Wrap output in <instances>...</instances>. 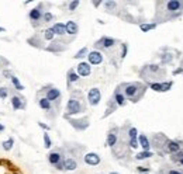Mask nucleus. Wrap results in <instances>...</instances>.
Segmentation results:
<instances>
[{"instance_id": "nucleus-1", "label": "nucleus", "mask_w": 183, "mask_h": 174, "mask_svg": "<svg viewBox=\"0 0 183 174\" xmlns=\"http://www.w3.org/2000/svg\"><path fill=\"white\" fill-rule=\"evenodd\" d=\"M146 87L141 83H128L124 84V97H127L128 100H131L132 103H137L138 100H141V97L144 95Z\"/></svg>"}, {"instance_id": "nucleus-2", "label": "nucleus", "mask_w": 183, "mask_h": 174, "mask_svg": "<svg viewBox=\"0 0 183 174\" xmlns=\"http://www.w3.org/2000/svg\"><path fill=\"white\" fill-rule=\"evenodd\" d=\"M141 75L144 76V79H145V80L149 81L151 79H159V77H162L163 70L160 69L159 66H156V65H148V66H145L142 69Z\"/></svg>"}, {"instance_id": "nucleus-3", "label": "nucleus", "mask_w": 183, "mask_h": 174, "mask_svg": "<svg viewBox=\"0 0 183 174\" xmlns=\"http://www.w3.org/2000/svg\"><path fill=\"white\" fill-rule=\"evenodd\" d=\"M83 111V105L80 104V101L76 100V98H70L68 101V105H66V115H75L79 114V112Z\"/></svg>"}, {"instance_id": "nucleus-4", "label": "nucleus", "mask_w": 183, "mask_h": 174, "mask_svg": "<svg viewBox=\"0 0 183 174\" xmlns=\"http://www.w3.org/2000/svg\"><path fill=\"white\" fill-rule=\"evenodd\" d=\"M100 98H101L100 90L96 89V87L90 89L89 94H87V100H89V104H90V105H97V104L100 103Z\"/></svg>"}, {"instance_id": "nucleus-5", "label": "nucleus", "mask_w": 183, "mask_h": 174, "mask_svg": "<svg viewBox=\"0 0 183 174\" xmlns=\"http://www.w3.org/2000/svg\"><path fill=\"white\" fill-rule=\"evenodd\" d=\"M11 105L16 111L18 109H24L25 108V98L23 95H18V94H13L11 95Z\"/></svg>"}, {"instance_id": "nucleus-6", "label": "nucleus", "mask_w": 183, "mask_h": 174, "mask_svg": "<svg viewBox=\"0 0 183 174\" xmlns=\"http://www.w3.org/2000/svg\"><path fill=\"white\" fill-rule=\"evenodd\" d=\"M45 98H47L49 103H58L59 98H61V91H59L58 89H55V87H51V89L47 90Z\"/></svg>"}, {"instance_id": "nucleus-7", "label": "nucleus", "mask_w": 183, "mask_h": 174, "mask_svg": "<svg viewBox=\"0 0 183 174\" xmlns=\"http://www.w3.org/2000/svg\"><path fill=\"white\" fill-rule=\"evenodd\" d=\"M42 4H39L38 7L33 8V10L30 11V14H28V17H30V20L33 21V24L35 25V21H39V20H42Z\"/></svg>"}, {"instance_id": "nucleus-8", "label": "nucleus", "mask_w": 183, "mask_h": 174, "mask_svg": "<svg viewBox=\"0 0 183 174\" xmlns=\"http://www.w3.org/2000/svg\"><path fill=\"white\" fill-rule=\"evenodd\" d=\"M165 7H166V11H169V13H176V11H179L183 7V3L177 2V0H170V2L165 3Z\"/></svg>"}, {"instance_id": "nucleus-9", "label": "nucleus", "mask_w": 183, "mask_h": 174, "mask_svg": "<svg viewBox=\"0 0 183 174\" xmlns=\"http://www.w3.org/2000/svg\"><path fill=\"white\" fill-rule=\"evenodd\" d=\"M69 122L73 128L79 129V131H83V129H86L87 126H89V119H87V118H82V119H70Z\"/></svg>"}, {"instance_id": "nucleus-10", "label": "nucleus", "mask_w": 183, "mask_h": 174, "mask_svg": "<svg viewBox=\"0 0 183 174\" xmlns=\"http://www.w3.org/2000/svg\"><path fill=\"white\" fill-rule=\"evenodd\" d=\"M114 44H115V39L104 36V38L99 39V41L96 42V46H97V48H104V49H109V48L114 46Z\"/></svg>"}, {"instance_id": "nucleus-11", "label": "nucleus", "mask_w": 183, "mask_h": 174, "mask_svg": "<svg viewBox=\"0 0 183 174\" xmlns=\"http://www.w3.org/2000/svg\"><path fill=\"white\" fill-rule=\"evenodd\" d=\"M87 58H89V63L92 65H100L103 62V55L99 51H93V52L87 53Z\"/></svg>"}, {"instance_id": "nucleus-12", "label": "nucleus", "mask_w": 183, "mask_h": 174, "mask_svg": "<svg viewBox=\"0 0 183 174\" xmlns=\"http://www.w3.org/2000/svg\"><path fill=\"white\" fill-rule=\"evenodd\" d=\"M163 147H165V152H169V153H173V154L180 150V145L177 142H175V140H166Z\"/></svg>"}, {"instance_id": "nucleus-13", "label": "nucleus", "mask_w": 183, "mask_h": 174, "mask_svg": "<svg viewBox=\"0 0 183 174\" xmlns=\"http://www.w3.org/2000/svg\"><path fill=\"white\" fill-rule=\"evenodd\" d=\"M84 163L89 166H97L100 163V156L97 153H87L84 156Z\"/></svg>"}, {"instance_id": "nucleus-14", "label": "nucleus", "mask_w": 183, "mask_h": 174, "mask_svg": "<svg viewBox=\"0 0 183 174\" xmlns=\"http://www.w3.org/2000/svg\"><path fill=\"white\" fill-rule=\"evenodd\" d=\"M90 72H92V69H90L89 63H86V62H82V63L78 65V76L86 77V76L90 75Z\"/></svg>"}, {"instance_id": "nucleus-15", "label": "nucleus", "mask_w": 183, "mask_h": 174, "mask_svg": "<svg viewBox=\"0 0 183 174\" xmlns=\"http://www.w3.org/2000/svg\"><path fill=\"white\" fill-rule=\"evenodd\" d=\"M172 87V81L169 83H151V89L155 91H168Z\"/></svg>"}, {"instance_id": "nucleus-16", "label": "nucleus", "mask_w": 183, "mask_h": 174, "mask_svg": "<svg viewBox=\"0 0 183 174\" xmlns=\"http://www.w3.org/2000/svg\"><path fill=\"white\" fill-rule=\"evenodd\" d=\"M48 162L51 163L52 166H56L59 162H62V154L59 153V152H51L49 154H48Z\"/></svg>"}, {"instance_id": "nucleus-17", "label": "nucleus", "mask_w": 183, "mask_h": 174, "mask_svg": "<svg viewBox=\"0 0 183 174\" xmlns=\"http://www.w3.org/2000/svg\"><path fill=\"white\" fill-rule=\"evenodd\" d=\"M45 49H47V51H51V52H61V51L65 49V46L62 45L61 41H55V42H52L51 45H48Z\"/></svg>"}, {"instance_id": "nucleus-18", "label": "nucleus", "mask_w": 183, "mask_h": 174, "mask_svg": "<svg viewBox=\"0 0 183 174\" xmlns=\"http://www.w3.org/2000/svg\"><path fill=\"white\" fill-rule=\"evenodd\" d=\"M51 30L53 31V34H55V35H65V34H66L65 24H62V22H56V24H53V27L51 28Z\"/></svg>"}, {"instance_id": "nucleus-19", "label": "nucleus", "mask_w": 183, "mask_h": 174, "mask_svg": "<svg viewBox=\"0 0 183 174\" xmlns=\"http://www.w3.org/2000/svg\"><path fill=\"white\" fill-rule=\"evenodd\" d=\"M65 28H66V34H69V35H75V34H78V24H76L75 21H68L66 25H65Z\"/></svg>"}, {"instance_id": "nucleus-20", "label": "nucleus", "mask_w": 183, "mask_h": 174, "mask_svg": "<svg viewBox=\"0 0 183 174\" xmlns=\"http://www.w3.org/2000/svg\"><path fill=\"white\" fill-rule=\"evenodd\" d=\"M76 167H78V163H76V160H73V159H66V160H64V170L72 171V170H75Z\"/></svg>"}, {"instance_id": "nucleus-21", "label": "nucleus", "mask_w": 183, "mask_h": 174, "mask_svg": "<svg viewBox=\"0 0 183 174\" xmlns=\"http://www.w3.org/2000/svg\"><path fill=\"white\" fill-rule=\"evenodd\" d=\"M138 142H140V145L144 147V150L148 152L149 147H151V143H149L148 138L145 136V135H140V138H138Z\"/></svg>"}, {"instance_id": "nucleus-22", "label": "nucleus", "mask_w": 183, "mask_h": 174, "mask_svg": "<svg viewBox=\"0 0 183 174\" xmlns=\"http://www.w3.org/2000/svg\"><path fill=\"white\" fill-rule=\"evenodd\" d=\"M114 100H115V104H117V105H124V104H125V97H124V94H121L118 90L114 94Z\"/></svg>"}, {"instance_id": "nucleus-23", "label": "nucleus", "mask_w": 183, "mask_h": 174, "mask_svg": "<svg viewBox=\"0 0 183 174\" xmlns=\"http://www.w3.org/2000/svg\"><path fill=\"white\" fill-rule=\"evenodd\" d=\"M38 104H39V107H41L42 109H45V111H49L51 107H52V105H51V103H49V101H48L45 97L39 98V100H38Z\"/></svg>"}, {"instance_id": "nucleus-24", "label": "nucleus", "mask_w": 183, "mask_h": 174, "mask_svg": "<svg viewBox=\"0 0 183 174\" xmlns=\"http://www.w3.org/2000/svg\"><path fill=\"white\" fill-rule=\"evenodd\" d=\"M115 143H117V135L110 132V133L107 135V145H109L110 147H114Z\"/></svg>"}, {"instance_id": "nucleus-25", "label": "nucleus", "mask_w": 183, "mask_h": 174, "mask_svg": "<svg viewBox=\"0 0 183 174\" xmlns=\"http://www.w3.org/2000/svg\"><path fill=\"white\" fill-rule=\"evenodd\" d=\"M79 80V76L78 73L75 72V70H69V73H68V83H75V81Z\"/></svg>"}, {"instance_id": "nucleus-26", "label": "nucleus", "mask_w": 183, "mask_h": 174, "mask_svg": "<svg viewBox=\"0 0 183 174\" xmlns=\"http://www.w3.org/2000/svg\"><path fill=\"white\" fill-rule=\"evenodd\" d=\"M28 44H30V45H33V46H35V48H42V42H41V39H39V41H38V39H37V36H33V38H28Z\"/></svg>"}, {"instance_id": "nucleus-27", "label": "nucleus", "mask_w": 183, "mask_h": 174, "mask_svg": "<svg viewBox=\"0 0 183 174\" xmlns=\"http://www.w3.org/2000/svg\"><path fill=\"white\" fill-rule=\"evenodd\" d=\"M152 156V153H151V152H145V150H144V152H141V153H138L137 154V156H135V159H137V160H144V159H148V157H151Z\"/></svg>"}, {"instance_id": "nucleus-28", "label": "nucleus", "mask_w": 183, "mask_h": 174, "mask_svg": "<svg viewBox=\"0 0 183 174\" xmlns=\"http://www.w3.org/2000/svg\"><path fill=\"white\" fill-rule=\"evenodd\" d=\"M13 145H14V139L13 138H10V139H7V140L3 142V149H4V150H10V149L13 147Z\"/></svg>"}, {"instance_id": "nucleus-29", "label": "nucleus", "mask_w": 183, "mask_h": 174, "mask_svg": "<svg viewBox=\"0 0 183 174\" xmlns=\"http://www.w3.org/2000/svg\"><path fill=\"white\" fill-rule=\"evenodd\" d=\"M53 36H55V34H53V31L51 30V28H48V30L44 31V38L47 39V41H52Z\"/></svg>"}, {"instance_id": "nucleus-30", "label": "nucleus", "mask_w": 183, "mask_h": 174, "mask_svg": "<svg viewBox=\"0 0 183 174\" xmlns=\"http://www.w3.org/2000/svg\"><path fill=\"white\" fill-rule=\"evenodd\" d=\"M11 81H13V84H14V87H16L17 90H23L24 89V86H23L21 83H20V80H18V77H16V76H11Z\"/></svg>"}, {"instance_id": "nucleus-31", "label": "nucleus", "mask_w": 183, "mask_h": 174, "mask_svg": "<svg viewBox=\"0 0 183 174\" xmlns=\"http://www.w3.org/2000/svg\"><path fill=\"white\" fill-rule=\"evenodd\" d=\"M155 27H156V24H141L140 25V28L144 32H146V31H149V30H154Z\"/></svg>"}, {"instance_id": "nucleus-32", "label": "nucleus", "mask_w": 183, "mask_h": 174, "mask_svg": "<svg viewBox=\"0 0 183 174\" xmlns=\"http://www.w3.org/2000/svg\"><path fill=\"white\" fill-rule=\"evenodd\" d=\"M8 95V89L7 87H0V98L2 100H6Z\"/></svg>"}, {"instance_id": "nucleus-33", "label": "nucleus", "mask_w": 183, "mask_h": 174, "mask_svg": "<svg viewBox=\"0 0 183 174\" xmlns=\"http://www.w3.org/2000/svg\"><path fill=\"white\" fill-rule=\"evenodd\" d=\"M104 6H106V8L109 11H111V10H114V8H115L117 3H115V2H106V3H104Z\"/></svg>"}, {"instance_id": "nucleus-34", "label": "nucleus", "mask_w": 183, "mask_h": 174, "mask_svg": "<svg viewBox=\"0 0 183 174\" xmlns=\"http://www.w3.org/2000/svg\"><path fill=\"white\" fill-rule=\"evenodd\" d=\"M44 143H45V147H47V149H49L51 146H52V142H51L48 133H44Z\"/></svg>"}, {"instance_id": "nucleus-35", "label": "nucleus", "mask_w": 183, "mask_h": 174, "mask_svg": "<svg viewBox=\"0 0 183 174\" xmlns=\"http://www.w3.org/2000/svg\"><path fill=\"white\" fill-rule=\"evenodd\" d=\"M86 53H87V48L84 46V48H82V49L79 51L78 53H76V55H75V58H76V59H79V58H83V56L86 55Z\"/></svg>"}, {"instance_id": "nucleus-36", "label": "nucleus", "mask_w": 183, "mask_h": 174, "mask_svg": "<svg viewBox=\"0 0 183 174\" xmlns=\"http://www.w3.org/2000/svg\"><path fill=\"white\" fill-rule=\"evenodd\" d=\"M42 20H44V22H49L53 20V16L51 13H45L44 16H42Z\"/></svg>"}, {"instance_id": "nucleus-37", "label": "nucleus", "mask_w": 183, "mask_h": 174, "mask_svg": "<svg viewBox=\"0 0 183 174\" xmlns=\"http://www.w3.org/2000/svg\"><path fill=\"white\" fill-rule=\"evenodd\" d=\"M137 133H138V132H137V129H135V128H131V129H130V131H128L130 139H137Z\"/></svg>"}, {"instance_id": "nucleus-38", "label": "nucleus", "mask_w": 183, "mask_h": 174, "mask_svg": "<svg viewBox=\"0 0 183 174\" xmlns=\"http://www.w3.org/2000/svg\"><path fill=\"white\" fill-rule=\"evenodd\" d=\"M79 4H80V2H78V0H75V2H70V3H69V10L73 11Z\"/></svg>"}, {"instance_id": "nucleus-39", "label": "nucleus", "mask_w": 183, "mask_h": 174, "mask_svg": "<svg viewBox=\"0 0 183 174\" xmlns=\"http://www.w3.org/2000/svg\"><path fill=\"white\" fill-rule=\"evenodd\" d=\"M130 146H131L132 149L138 147V140L137 139H130Z\"/></svg>"}, {"instance_id": "nucleus-40", "label": "nucleus", "mask_w": 183, "mask_h": 174, "mask_svg": "<svg viewBox=\"0 0 183 174\" xmlns=\"http://www.w3.org/2000/svg\"><path fill=\"white\" fill-rule=\"evenodd\" d=\"M3 75H4V76H7V77H10V79H11V76H13V73H11L10 70H3Z\"/></svg>"}, {"instance_id": "nucleus-41", "label": "nucleus", "mask_w": 183, "mask_h": 174, "mask_svg": "<svg viewBox=\"0 0 183 174\" xmlns=\"http://www.w3.org/2000/svg\"><path fill=\"white\" fill-rule=\"evenodd\" d=\"M168 174H183V173L182 171H179V170H169Z\"/></svg>"}, {"instance_id": "nucleus-42", "label": "nucleus", "mask_w": 183, "mask_h": 174, "mask_svg": "<svg viewBox=\"0 0 183 174\" xmlns=\"http://www.w3.org/2000/svg\"><path fill=\"white\" fill-rule=\"evenodd\" d=\"M138 171H140V173H142V174H146L148 173V168H142V167H138Z\"/></svg>"}, {"instance_id": "nucleus-43", "label": "nucleus", "mask_w": 183, "mask_h": 174, "mask_svg": "<svg viewBox=\"0 0 183 174\" xmlns=\"http://www.w3.org/2000/svg\"><path fill=\"white\" fill-rule=\"evenodd\" d=\"M100 4H101V2H93V6H94V7H99Z\"/></svg>"}, {"instance_id": "nucleus-44", "label": "nucleus", "mask_w": 183, "mask_h": 174, "mask_svg": "<svg viewBox=\"0 0 183 174\" xmlns=\"http://www.w3.org/2000/svg\"><path fill=\"white\" fill-rule=\"evenodd\" d=\"M39 126H42V128H44V129H49L47 125H44V123H39Z\"/></svg>"}, {"instance_id": "nucleus-45", "label": "nucleus", "mask_w": 183, "mask_h": 174, "mask_svg": "<svg viewBox=\"0 0 183 174\" xmlns=\"http://www.w3.org/2000/svg\"><path fill=\"white\" fill-rule=\"evenodd\" d=\"M4 129H6V128H4V126H3V125H2V123H0V132H2V131H4Z\"/></svg>"}, {"instance_id": "nucleus-46", "label": "nucleus", "mask_w": 183, "mask_h": 174, "mask_svg": "<svg viewBox=\"0 0 183 174\" xmlns=\"http://www.w3.org/2000/svg\"><path fill=\"white\" fill-rule=\"evenodd\" d=\"M179 163H180V164L183 166V159H182V160H179Z\"/></svg>"}, {"instance_id": "nucleus-47", "label": "nucleus", "mask_w": 183, "mask_h": 174, "mask_svg": "<svg viewBox=\"0 0 183 174\" xmlns=\"http://www.w3.org/2000/svg\"><path fill=\"white\" fill-rule=\"evenodd\" d=\"M3 31H4V28H2V27H0V32H3Z\"/></svg>"}, {"instance_id": "nucleus-48", "label": "nucleus", "mask_w": 183, "mask_h": 174, "mask_svg": "<svg viewBox=\"0 0 183 174\" xmlns=\"http://www.w3.org/2000/svg\"><path fill=\"white\" fill-rule=\"evenodd\" d=\"M110 174H118V173H114V171H113V173H110Z\"/></svg>"}, {"instance_id": "nucleus-49", "label": "nucleus", "mask_w": 183, "mask_h": 174, "mask_svg": "<svg viewBox=\"0 0 183 174\" xmlns=\"http://www.w3.org/2000/svg\"><path fill=\"white\" fill-rule=\"evenodd\" d=\"M0 60H2V58H0Z\"/></svg>"}]
</instances>
